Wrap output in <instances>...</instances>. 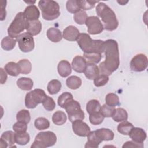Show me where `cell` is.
<instances>
[{
	"instance_id": "obj_1",
	"label": "cell",
	"mask_w": 148,
	"mask_h": 148,
	"mask_svg": "<svg viewBox=\"0 0 148 148\" xmlns=\"http://www.w3.org/2000/svg\"><path fill=\"white\" fill-rule=\"evenodd\" d=\"M105 60L99 65L100 74L110 76L120 65L119 46L117 41L108 39L104 41Z\"/></svg>"
},
{
	"instance_id": "obj_2",
	"label": "cell",
	"mask_w": 148,
	"mask_h": 148,
	"mask_svg": "<svg viewBox=\"0 0 148 148\" xmlns=\"http://www.w3.org/2000/svg\"><path fill=\"white\" fill-rule=\"evenodd\" d=\"M96 13L101 18L103 28L109 31L117 29L119 21L114 11L103 2H99L96 6Z\"/></svg>"
},
{
	"instance_id": "obj_3",
	"label": "cell",
	"mask_w": 148,
	"mask_h": 148,
	"mask_svg": "<svg viewBox=\"0 0 148 148\" xmlns=\"http://www.w3.org/2000/svg\"><path fill=\"white\" fill-rule=\"evenodd\" d=\"M77 43L84 53H102L104 51V41L92 39L90 36L86 33L80 34Z\"/></svg>"
},
{
	"instance_id": "obj_4",
	"label": "cell",
	"mask_w": 148,
	"mask_h": 148,
	"mask_svg": "<svg viewBox=\"0 0 148 148\" xmlns=\"http://www.w3.org/2000/svg\"><path fill=\"white\" fill-rule=\"evenodd\" d=\"M38 6L42 12L43 18L46 20H53L60 15L58 3L53 0H41Z\"/></svg>"
},
{
	"instance_id": "obj_5",
	"label": "cell",
	"mask_w": 148,
	"mask_h": 148,
	"mask_svg": "<svg viewBox=\"0 0 148 148\" xmlns=\"http://www.w3.org/2000/svg\"><path fill=\"white\" fill-rule=\"evenodd\" d=\"M28 20L26 19L24 12H19L15 16L8 28V35L13 38L18 36L22 32L27 28Z\"/></svg>"
},
{
	"instance_id": "obj_6",
	"label": "cell",
	"mask_w": 148,
	"mask_h": 148,
	"mask_svg": "<svg viewBox=\"0 0 148 148\" xmlns=\"http://www.w3.org/2000/svg\"><path fill=\"white\" fill-rule=\"evenodd\" d=\"M57 142L56 134L51 131H43L38 133L31 145V148H45L53 146Z\"/></svg>"
},
{
	"instance_id": "obj_7",
	"label": "cell",
	"mask_w": 148,
	"mask_h": 148,
	"mask_svg": "<svg viewBox=\"0 0 148 148\" xmlns=\"http://www.w3.org/2000/svg\"><path fill=\"white\" fill-rule=\"evenodd\" d=\"M46 94L44 90L39 88L34 89L28 92L25 97V105L28 109H34L39 103H42Z\"/></svg>"
},
{
	"instance_id": "obj_8",
	"label": "cell",
	"mask_w": 148,
	"mask_h": 148,
	"mask_svg": "<svg viewBox=\"0 0 148 148\" xmlns=\"http://www.w3.org/2000/svg\"><path fill=\"white\" fill-rule=\"evenodd\" d=\"M68 115L69 120L72 123L75 120H83L84 119V113L77 101H71L64 108Z\"/></svg>"
},
{
	"instance_id": "obj_9",
	"label": "cell",
	"mask_w": 148,
	"mask_h": 148,
	"mask_svg": "<svg viewBox=\"0 0 148 148\" xmlns=\"http://www.w3.org/2000/svg\"><path fill=\"white\" fill-rule=\"evenodd\" d=\"M20 50L24 53L30 52L33 50L35 46L33 36L27 32L20 34L16 38Z\"/></svg>"
},
{
	"instance_id": "obj_10",
	"label": "cell",
	"mask_w": 148,
	"mask_h": 148,
	"mask_svg": "<svg viewBox=\"0 0 148 148\" xmlns=\"http://www.w3.org/2000/svg\"><path fill=\"white\" fill-rule=\"evenodd\" d=\"M85 24L87 27L88 32L91 35L101 34L104 29L100 19L95 16L88 17Z\"/></svg>"
},
{
	"instance_id": "obj_11",
	"label": "cell",
	"mask_w": 148,
	"mask_h": 148,
	"mask_svg": "<svg viewBox=\"0 0 148 148\" xmlns=\"http://www.w3.org/2000/svg\"><path fill=\"white\" fill-rule=\"evenodd\" d=\"M148 60L146 55L138 54L135 55L131 60L130 68L132 71L139 72L144 71L147 67Z\"/></svg>"
},
{
	"instance_id": "obj_12",
	"label": "cell",
	"mask_w": 148,
	"mask_h": 148,
	"mask_svg": "<svg viewBox=\"0 0 148 148\" xmlns=\"http://www.w3.org/2000/svg\"><path fill=\"white\" fill-rule=\"evenodd\" d=\"M72 123L73 131L77 136L86 137L91 132L90 127L82 120H75Z\"/></svg>"
},
{
	"instance_id": "obj_13",
	"label": "cell",
	"mask_w": 148,
	"mask_h": 148,
	"mask_svg": "<svg viewBox=\"0 0 148 148\" xmlns=\"http://www.w3.org/2000/svg\"><path fill=\"white\" fill-rule=\"evenodd\" d=\"M15 143V133L14 132L7 131L2 133L1 136V147H16L14 146Z\"/></svg>"
},
{
	"instance_id": "obj_14",
	"label": "cell",
	"mask_w": 148,
	"mask_h": 148,
	"mask_svg": "<svg viewBox=\"0 0 148 148\" xmlns=\"http://www.w3.org/2000/svg\"><path fill=\"white\" fill-rule=\"evenodd\" d=\"M128 135L132 140L138 143H143L147 137L146 132L138 127H133Z\"/></svg>"
},
{
	"instance_id": "obj_15",
	"label": "cell",
	"mask_w": 148,
	"mask_h": 148,
	"mask_svg": "<svg viewBox=\"0 0 148 148\" xmlns=\"http://www.w3.org/2000/svg\"><path fill=\"white\" fill-rule=\"evenodd\" d=\"M79 35L80 32L76 27L69 25L64 29L62 38L68 41H75L77 40Z\"/></svg>"
},
{
	"instance_id": "obj_16",
	"label": "cell",
	"mask_w": 148,
	"mask_h": 148,
	"mask_svg": "<svg viewBox=\"0 0 148 148\" xmlns=\"http://www.w3.org/2000/svg\"><path fill=\"white\" fill-rule=\"evenodd\" d=\"M87 64V61L83 57L76 56L72 60V67L75 72L77 73H83L86 69Z\"/></svg>"
},
{
	"instance_id": "obj_17",
	"label": "cell",
	"mask_w": 148,
	"mask_h": 148,
	"mask_svg": "<svg viewBox=\"0 0 148 148\" xmlns=\"http://www.w3.org/2000/svg\"><path fill=\"white\" fill-rule=\"evenodd\" d=\"M24 14L28 21H32L38 20L40 12L35 5H32L26 7L24 11Z\"/></svg>"
},
{
	"instance_id": "obj_18",
	"label": "cell",
	"mask_w": 148,
	"mask_h": 148,
	"mask_svg": "<svg viewBox=\"0 0 148 148\" xmlns=\"http://www.w3.org/2000/svg\"><path fill=\"white\" fill-rule=\"evenodd\" d=\"M42 27V23L39 20L28 21L26 31L27 33L32 36H35L40 32Z\"/></svg>"
},
{
	"instance_id": "obj_19",
	"label": "cell",
	"mask_w": 148,
	"mask_h": 148,
	"mask_svg": "<svg viewBox=\"0 0 148 148\" xmlns=\"http://www.w3.org/2000/svg\"><path fill=\"white\" fill-rule=\"evenodd\" d=\"M84 73L88 79L94 80L99 75V67L95 64L87 63Z\"/></svg>"
},
{
	"instance_id": "obj_20",
	"label": "cell",
	"mask_w": 148,
	"mask_h": 148,
	"mask_svg": "<svg viewBox=\"0 0 148 148\" xmlns=\"http://www.w3.org/2000/svg\"><path fill=\"white\" fill-rule=\"evenodd\" d=\"M94 131L97 136L102 142L112 140L114 139V134L113 132L108 128H100Z\"/></svg>"
},
{
	"instance_id": "obj_21",
	"label": "cell",
	"mask_w": 148,
	"mask_h": 148,
	"mask_svg": "<svg viewBox=\"0 0 148 148\" xmlns=\"http://www.w3.org/2000/svg\"><path fill=\"white\" fill-rule=\"evenodd\" d=\"M57 71L61 77H66L68 76L72 72L70 63L66 60H61L58 64Z\"/></svg>"
},
{
	"instance_id": "obj_22",
	"label": "cell",
	"mask_w": 148,
	"mask_h": 148,
	"mask_svg": "<svg viewBox=\"0 0 148 148\" xmlns=\"http://www.w3.org/2000/svg\"><path fill=\"white\" fill-rule=\"evenodd\" d=\"M47 36L48 39L53 42L57 43L61 40L62 35L61 31L58 28L51 27L47 31Z\"/></svg>"
},
{
	"instance_id": "obj_23",
	"label": "cell",
	"mask_w": 148,
	"mask_h": 148,
	"mask_svg": "<svg viewBox=\"0 0 148 148\" xmlns=\"http://www.w3.org/2000/svg\"><path fill=\"white\" fill-rule=\"evenodd\" d=\"M102 141L97 136L95 131H91L87 135V142L84 147L86 148H97Z\"/></svg>"
},
{
	"instance_id": "obj_24",
	"label": "cell",
	"mask_w": 148,
	"mask_h": 148,
	"mask_svg": "<svg viewBox=\"0 0 148 148\" xmlns=\"http://www.w3.org/2000/svg\"><path fill=\"white\" fill-rule=\"evenodd\" d=\"M4 69L6 73L12 76H17L20 73V68L18 64L14 62L7 63L5 65Z\"/></svg>"
},
{
	"instance_id": "obj_25",
	"label": "cell",
	"mask_w": 148,
	"mask_h": 148,
	"mask_svg": "<svg viewBox=\"0 0 148 148\" xmlns=\"http://www.w3.org/2000/svg\"><path fill=\"white\" fill-rule=\"evenodd\" d=\"M17 85L22 90L29 91L32 89L34 82L30 78L20 77L17 80Z\"/></svg>"
},
{
	"instance_id": "obj_26",
	"label": "cell",
	"mask_w": 148,
	"mask_h": 148,
	"mask_svg": "<svg viewBox=\"0 0 148 148\" xmlns=\"http://www.w3.org/2000/svg\"><path fill=\"white\" fill-rule=\"evenodd\" d=\"M16 42V39H14L9 36H7L2 39L1 47L5 50L10 51L14 48Z\"/></svg>"
},
{
	"instance_id": "obj_27",
	"label": "cell",
	"mask_w": 148,
	"mask_h": 148,
	"mask_svg": "<svg viewBox=\"0 0 148 148\" xmlns=\"http://www.w3.org/2000/svg\"><path fill=\"white\" fill-rule=\"evenodd\" d=\"M112 119L116 122H122L128 119V113L127 111L121 108H116L112 116Z\"/></svg>"
},
{
	"instance_id": "obj_28",
	"label": "cell",
	"mask_w": 148,
	"mask_h": 148,
	"mask_svg": "<svg viewBox=\"0 0 148 148\" xmlns=\"http://www.w3.org/2000/svg\"><path fill=\"white\" fill-rule=\"evenodd\" d=\"M61 83L59 80L53 79L49 82L47 89L50 94L54 95L57 94L61 90Z\"/></svg>"
},
{
	"instance_id": "obj_29",
	"label": "cell",
	"mask_w": 148,
	"mask_h": 148,
	"mask_svg": "<svg viewBox=\"0 0 148 148\" xmlns=\"http://www.w3.org/2000/svg\"><path fill=\"white\" fill-rule=\"evenodd\" d=\"M66 84L70 89L76 90L81 86L82 80L78 76H71L66 79Z\"/></svg>"
},
{
	"instance_id": "obj_30",
	"label": "cell",
	"mask_w": 148,
	"mask_h": 148,
	"mask_svg": "<svg viewBox=\"0 0 148 148\" xmlns=\"http://www.w3.org/2000/svg\"><path fill=\"white\" fill-rule=\"evenodd\" d=\"M101 104L96 99H91L89 101L86 105V110L89 114L100 112Z\"/></svg>"
},
{
	"instance_id": "obj_31",
	"label": "cell",
	"mask_w": 148,
	"mask_h": 148,
	"mask_svg": "<svg viewBox=\"0 0 148 148\" xmlns=\"http://www.w3.org/2000/svg\"><path fill=\"white\" fill-rule=\"evenodd\" d=\"M67 120L65 113L60 110L56 112L52 116V121L57 125H61L66 123Z\"/></svg>"
},
{
	"instance_id": "obj_32",
	"label": "cell",
	"mask_w": 148,
	"mask_h": 148,
	"mask_svg": "<svg viewBox=\"0 0 148 148\" xmlns=\"http://www.w3.org/2000/svg\"><path fill=\"white\" fill-rule=\"evenodd\" d=\"M73 99V98L72 94L68 92H63L59 96L58 98V105L60 107L64 109L65 107Z\"/></svg>"
},
{
	"instance_id": "obj_33",
	"label": "cell",
	"mask_w": 148,
	"mask_h": 148,
	"mask_svg": "<svg viewBox=\"0 0 148 148\" xmlns=\"http://www.w3.org/2000/svg\"><path fill=\"white\" fill-rule=\"evenodd\" d=\"M134 127L132 123L126 121H122L117 126V131L119 133L124 135H127L129 134L130 131Z\"/></svg>"
},
{
	"instance_id": "obj_34",
	"label": "cell",
	"mask_w": 148,
	"mask_h": 148,
	"mask_svg": "<svg viewBox=\"0 0 148 148\" xmlns=\"http://www.w3.org/2000/svg\"><path fill=\"white\" fill-rule=\"evenodd\" d=\"M17 64L20 68V73L27 75L31 72L32 69V65L31 62L27 59H23L20 60Z\"/></svg>"
},
{
	"instance_id": "obj_35",
	"label": "cell",
	"mask_w": 148,
	"mask_h": 148,
	"mask_svg": "<svg viewBox=\"0 0 148 148\" xmlns=\"http://www.w3.org/2000/svg\"><path fill=\"white\" fill-rule=\"evenodd\" d=\"M30 140V136L27 132L15 133V142L20 145H25Z\"/></svg>"
},
{
	"instance_id": "obj_36",
	"label": "cell",
	"mask_w": 148,
	"mask_h": 148,
	"mask_svg": "<svg viewBox=\"0 0 148 148\" xmlns=\"http://www.w3.org/2000/svg\"><path fill=\"white\" fill-rule=\"evenodd\" d=\"M34 125L37 130H44L49 128L50 122L45 117H38L35 120Z\"/></svg>"
},
{
	"instance_id": "obj_37",
	"label": "cell",
	"mask_w": 148,
	"mask_h": 148,
	"mask_svg": "<svg viewBox=\"0 0 148 148\" xmlns=\"http://www.w3.org/2000/svg\"><path fill=\"white\" fill-rule=\"evenodd\" d=\"M83 57L87 61V63H98L101 60V54L92 53H84Z\"/></svg>"
},
{
	"instance_id": "obj_38",
	"label": "cell",
	"mask_w": 148,
	"mask_h": 148,
	"mask_svg": "<svg viewBox=\"0 0 148 148\" xmlns=\"http://www.w3.org/2000/svg\"><path fill=\"white\" fill-rule=\"evenodd\" d=\"M106 104L110 106H116L119 105V98L114 93H109L106 95L105 97Z\"/></svg>"
},
{
	"instance_id": "obj_39",
	"label": "cell",
	"mask_w": 148,
	"mask_h": 148,
	"mask_svg": "<svg viewBox=\"0 0 148 148\" xmlns=\"http://www.w3.org/2000/svg\"><path fill=\"white\" fill-rule=\"evenodd\" d=\"M17 120L28 124L31 120V116L29 111L26 109H22L18 111L16 115Z\"/></svg>"
},
{
	"instance_id": "obj_40",
	"label": "cell",
	"mask_w": 148,
	"mask_h": 148,
	"mask_svg": "<svg viewBox=\"0 0 148 148\" xmlns=\"http://www.w3.org/2000/svg\"><path fill=\"white\" fill-rule=\"evenodd\" d=\"M66 8L67 10L71 13H76L79 12L81 9L78 5L77 0H69L66 2Z\"/></svg>"
},
{
	"instance_id": "obj_41",
	"label": "cell",
	"mask_w": 148,
	"mask_h": 148,
	"mask_svg": "<svg viewBox=\"0 0 148 148\" xmlns=\"http://www.w3.org/2000/svg\"><path fill=\"white\" fill-rule=\"evenodd\" d=\"M87 17H88L86 12L83 10H80L79 12L75 13L73 16V19L79 25L85 24Z\"/></svg>"
},
{
	"instance_id": "obj_42",
	"label": "cell",
	"mask_w": 148,
	"mask_h": 148,
	"mask_svg": "<svg viewBox=\"0 0 148 148\" xmlns=\"http://www.w3.org/2000/svg\"><path fill=\"white\" fill-rule=\"evenodd\" d=\"M115 110L116 109L114 107L104 104L101 107L100 112L104 117H110L113 115Z\"/></svg>"
},
{
	"instance_id": "obj_43",
	"label": "cell",
	"mask_w": 148,
	"mask_h": 148,
	"mask_svg": "<svg viewBox=\"0 0 148 148\" xmlns=\"http://www.w3.org/2000/svg\"><path fill=\"white\" fill-rule=\"evenodd\" d=\"M89 115L90 122L92 125L101 124L103 122L105 118L103 116V115L101 113V112H98Z\"/></svg>"
},
{
	"instance_id": "obj_44",
	"label": "cell",
	"mask_w": 148,
	"mask_h": 148,
	"mask_svg": "<svg viewBox=\"0 0 148 148\" xmlns=\"http://www.w3.org/2000/svg\"><path fill=\"white\" fill-rule=\"evenodd\" d=\"M42 103L44 108L47 111H52L56 107V103L54 99L51 97L47 95L46 96Z\"/></svg>"
},
{
	"instance_id": "obj_45",
	"label": "cell",
	"mask_w": 148,
	"mask_h": 148,
	"mask_svg": "<svg viewBox=\"0 0 148 148\" xmlns=\"http://www.w3.org/2000/svg\"><path fill=\"white\" fill-rule=\"evenodd\" d=\"M109 79L108 76L100 74L94 79V84L96 87H102L107 84Z\"/></svg>"
},
{
	"instance_id": "obj_46",
	"label": "cell",
	"mask_w": 148,
	"mask_h": 148,
	"mask_svg": "<svg viewBox=\"0 0 148 148\" xmlns=\"http://www.w3.org/2000/svg\"><path fill=\"white\" fill-rule=\"evenodd\" d=\"M99 1H79L77 0L78 5H79L80 9L84 10H90L93 8L97 3H99Z\"/></svg>"
},
{
	"instance_id": "obj_47",
	"label": "cell",
	"mask_w": 148,
	"mask_h": 148,
	"mask_svg": "<svg viewBox=\"0 0 148 148\" xmlns=\"http://www.w3.org/2000/svg\"><path fill=\"white\" fill-rule=\"evenodd\" d=\"M27 124L24 122L17 121L13 125V130L16 133L25 132L27 130Z\"/></svg>"
},
{
	"instance_id": "obj_48",
	"label": "cell",
	"mask_w": 148,
	"mask_h": 148,
	"mask_svg": "<svg viewBox=\"0 0 148 148\" xmlns=\"http://www.w3.org/2000/svg\"><path fill=\"white\" fill-rule=\"evenodd\" d=\"M143 143H138L136 142L132 141H127L124 143L122 147L123 148H128V147H139V148H142L143 147Z\"/></svg>"
},
{
	"instance_id": "obj_49",
	"label": "cell",
	"mask_w": 148,
	"mask_h": 148,
	"mask_svg": "<svg viewBox=\"0 0 148 148\" xmlns=\"http://www.w3.org/2000/svg\"><path fill=\"white\" fill-rule=\"evenodd\" d=\"M1 20L2 21L3 20L5 19L6 18V12L5 10V7H6V2L5 4H3V2L1 1Z\"/></svg>"
},
{
	"instance_id": "obj_50",
	"label": "cell",
	"mask_w": 148,
	"mask_h": 148,
	"mask_svg": "<svg viewBox=\"0 0 148 148\" xmlns=\"http://www.w3.org/2000/svg\"><path fill=\"white\" fill-rule=\"evenodd\" d=\"M0 69H1V83L3 84L6 82L7 80V73L2 68H1Z\"/></svg>"
},
{
	"instance_id": "obj_51",
	"label": "cell",
	"mask_w": 148,
	"mask_h": 148,
	"mask_svg": "<svg viewBox=\"0 0 148 148\" xmlns=\"http://www.w3.org/2000/svg\"><path fill=\"white\" fill-rule=\"evenodd\" d=\"M117 2L120 4L121 5H125L126 3H127L128 2V1H117Z\"/></svg>"
},
{
	"instance_id": "obj_52",
	"label": "cell",
	"mask_w": 148,
	"mask_h": 148,
	"mask_svg": "<svg viewBox=\"0 0 148 148\" xmlns=\"http://www.w3.org/2000/svg\"><path fill=\"white\" fill-rule=\"evenodd\" d=\"M25 2H26V3H31V5H32L33 3H35V1H34V2H32V1H28V2L25 1Z\"/></svg>"
}]
</instances>
